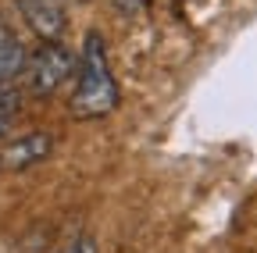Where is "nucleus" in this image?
<instances>
[{"label":"nucleus","instance_id":"obj_1","mask_svg":"<svg viewBox=\"0 0 257 253\" xmlns=\"http://www.w3.org/2000/svg\"><path fill=\"white\" fill-rule=\"evenodd\" d=\"M75 89L68 111L79 121H93V118H107L118 104H121V89L114 82L111 61H107V47L100 40V33H89L86 47H82V65L75 68Z\"/></svg>","mask_w":257,"mask_h":253},{"label":"nucleus","instance_id":"obj_2","mask_svg":"<svg viewBox=\"0 0 257 253\" xmlns=\"http://www.w3.org/2000/svg\"><path fill=\"white\" fill-rule=\"evenodd\" d=\"M72 72H75V61H72L68 47H64L61 40L57 43H43L36 54H32V61L25 65L29 93L32 97H54V93L72 79Z\"/></svg>","mask_w":257,"mask_h":253},{"label":"nucleus","instance_id":"obj_3","mask_svg":"<svg viewBox=\"0 0 257 253\" xmlns=\"http://www.w3.org/2000/svg\"><path fill=\"white\" fill-rule=\"evenodd\" d=\"M50 153H54L50 132H25L0 150V171H25L32 164H43Z\"/></svg>","mask_w":257,"mask_h":253},{"label":"nucleus","instance_id":"obj_4","mask_svg":"<svg viewBox=\"0 0 257 253\" xmlns=\"http://www.w3.org/2000/svg\"><path fill=\"white\" fill-rule=\"evenodd\" d=\"M18 8H22L25 22L32 25V33H36L40 40L57 43V40L64 36V25H68V18H64L61 0H18Z\"/></svg>","mask_w":257,"mask_h":253},{"label":"nucleus","instance_id":"obj_5","mask_svg":"<svg viewBox=\"0 0 257 253\" xmlns=\"http://www.w3.org/2000/svg\"><path fill=\"white\" fill-rule=\"evenodd\" d=\"M29 65V54L11 29H0V82H15Z\"/></svg>","mask_w":257,"mask_h":253},{"label":"nucleus","instance_id":"obj_6","mask_svg":"<svg viewBox=\"0 0 257 253\" xmlns=\"http://www.w3.org/2000/svg\"><path fill=\"white\" fill-rule=\"evenodd\" d=\"M64 253H96V239L93 235H79V239H72L68 246H64Z\"/></svg>","mask_w":257,"mask_h":253},{"label":"nucleus","instance_id":"obj_7","mask_svg":"<svg viewBox=\"0 0 257 253\" xmlns=\"http://www.w3.org/2000/svg\"><path fill=\"white\" fill-rule=\"evenodd\" d=\"M114 8H118L121 15H128V18H133V15H140V8H143V0H114Z\"/></svg>","mask_w":257,"mask_h":253},{"label":"nucleus","instance_id":"obj_8","mask_svg":"<svg viewBox=\"0 0 257 253\" xmlns=\"http://www.w3.org/2000/svg\"><path fill=\"white\" fill-rule=\"evenodd\" d=\"M8 132V118H0V136H4Z\"/></svg>","mask_w":257,"mask_h":253},{"label":"nucleus","instance_id":"obj_9","mask_svg":"<svg viewBox=\"0 0 257 253\" xmlns=\"http://www.w3.org/2000/svg\"><path fill=\"white\" fill-rule=\"evenodd\" d=\"M0 253H15V249H11V246H0Z\"/></svg>","mask_w":257,"mask_h":253},{"label":"nucleus","instance_id":"obj_10","mask_svg":"<svg viewBox=\"0 0 257 253\" xmlns=\"http://www.w3.org/2000/svg\"><path fill=\"white\" fill-rule=\"evenodd\" d=\"M0 29H8V22H4V18H0Z\"/></svg>","mask_w":257,"mask_h":253}]
</instances>
